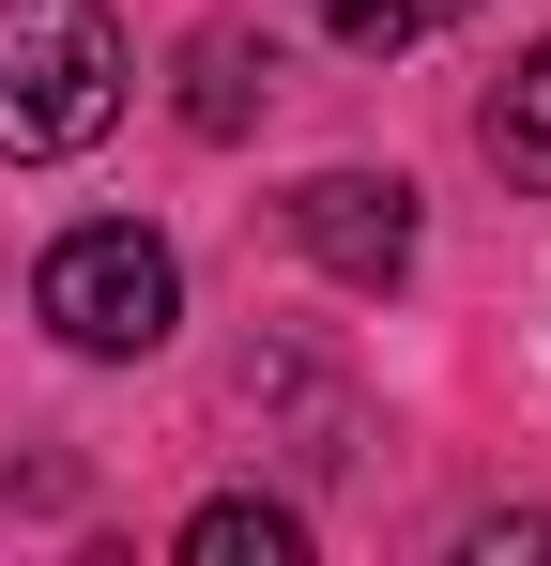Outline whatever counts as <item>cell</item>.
Masks as SVG:
<instances>
[{"mask_svg": "<svg viewBox=\"0 0 551 566\" xmlns=\"http://www.w3.org/2000/svg\"><path fill=\"white\" fill-rule=\"evenodd\" d=\"M107 123H123L107 0H0V154L46 169V154H92Z\"/></svg>", "mask_w": 551, "mask_h": 566, "instance_id": "obj_1", "label": "cell"}, {"mask_svg": "<svg viewBox=\"0 0 551 566\" xmlns=\"http://www.w3.org/2000/svg\"><path fill=\"white\" fill-rule=\"evenodd\" d=\"M31 322H46L62 353H107V368H123V353H154V337L184 322V261L138 230V214H92V230H62V245H46Z\"/></svg>", "mask_w": 551, "mask_h": 566, "instance_id": "obj_2", "label": "cell"}, {"mask_svg": "<svg viewBox=\"0 0 551 566\" xmlns=\"http://www.w3.org/2000/svg\"><path fill=\"white\" fill-rule=\"evenodd\" d=\"M291 245L322 261V276H414V185H383V169H322V185H291Z\"/></svg>", "mask_w": 551, "mask_h": 566, "instance_id": "obj_3", "label": "cell"}, {"mask_svg": "<svg viewBox=\"0 0 551 566\" xmlns=\"http://www.w3.org/2000/svg\"><path fill=\"white\" fill-rule=\"evenodd\" d=\"M261 93H276V46H261V31H199V46H184V123H199V138H246Z\"/></svg>", "mask_w": 551, "mask_h": 566, "instance_id": "obj_4", "label": "cell"}, {"mask_svg": "<svg viewBox=\"0 0 551 566\" xmlns=\"http://www.w3.org/2000/svg\"><path fill=\"white\" fill-rule=\"evenodd\" d=\"M184 566H306V521L291 505H199L184 521Z\"/></svg>", "mask_w": 551, "mask_h": 566, "instance_id": "obj_5", "label": "cell"}, {"mask_svg": "<svg viewBox=\"0 0 551 566\" xmlns=\"http://www.w3.org/2000/svg\"><path fill=\"white\" fill-rule=\"evenodd\" d=\"M490 169L551 199V46L521 62V77H506V93H490Z\"/></svg>", "mask_w": 551, "mask_h": 566, "instance_id": "obj_6", "label": "cell"}, {"mask_svg": "<svg viewBox=\"0 0 551 566\" xmlns=\"http://www.w3.org/2000/svg\"><path fill=\"white\" fill-rule=\"evenodd\" d=\"M353 46H414V31H445V15H475V0H322Z\"/></svg>", "mask_w": 551, "mask_h": 566, "instance_id": "obj_7", "label": "cell"}]
</instances>
